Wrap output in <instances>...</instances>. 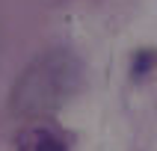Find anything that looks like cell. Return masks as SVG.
Wrapping results in <instances>:
<instances>
[{
  "mask_svg": "<svg viewBox=\"0 0 157 151\" xmlns=\"http://www.w3.org/2000/svg\"><path fill=\"white\" fill-rule=\"evenodd\" d=\"M83 83V65L71 51H53L36 56L15 80L9 107L15 115H48L59 110Z\"/></svg>",
  "mask_w": 157,
  "mask_h": 151,
  "instance_id": "1",
  "label": "cell"
},
{
  "mask_svg": "<svg viewBox=\"0 0 157 151\" xmlns=\"http://www.w3.org/2000/svg\"><path fill=\"white\" fill-rule=\"evenodd\" d=\"M15 151H65V142L44 127H27L18 136Z\"/></svg>",
  "mask_w": 157,
  "mask_h": 151,
  "instance_id": "2",
  "label": "cell"
},
{
  "mask_svg": "<svg viewBox=\"0 0 157 151\" xmlns=\"http://www.w3.org/2000/svg\"><path fill=\"white\" fill-rule=\"evenodd\" d=\"M154 62H157V56H154L151 51H140L136 56H133V74H136V77H140V74H145Z\"/></svg>",
  "mask_w": 157,
  "mask_h": 151,
  "instance_id": "3",
  "label": "cell"
}]
</instances>
